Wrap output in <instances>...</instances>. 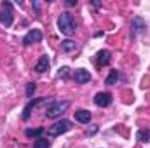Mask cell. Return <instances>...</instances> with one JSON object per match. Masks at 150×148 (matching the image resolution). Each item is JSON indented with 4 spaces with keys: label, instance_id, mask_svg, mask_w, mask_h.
I'll return each instance as SVG.
<instances>
[{
    "label": "cell",
    "instance_id": "1",
    "mask_svg": "<svg viewBox=\"0 0 150 148\" xmlns=\"http://www.w3.org/2000/svg\"><path fill=\"white\" fill-rule=\"evenodd\" d=\"M58 30L67 37L74 35L77 32V21L74 19V16L70 12H61L58 16Z\"/></svg>",
    "mask_w": 150,
    "mask_h": 148
},
{
    "label": "cell",
    "instance_id": "2",
    "mask_svg": "<svg viewBox=\"0 0 150 148\" xmlns=\"http://www.w3.org/2000/svg\"><path fill=\"white\" fill-rule=\"evenodd\" d=\"M70 101H49L47 108H45V117L47 118H58L61 117V113L68 110Z\"/></svg>",
    "mask_w": 150,
    "mask_h": 148
},
{
    "label": "cell",
    "instance_id": "3",
    "mask_svg": "<svg viewBox=\"0 0 150 148\" xmlns=\"http://www.w3.org/2000/svg\"><path fill=\"white\" fill-rule=\"evenodd\" d=\"M14 21V11H12V4L11 2H2L0 4V23L2 26L9 28Z\"/></svg>",
    "mask_w": 150,
    "mask_h": 148
},
{
    "label": "cell",
    "instance_id": "4",
    "mask_svg": "<svg viewBox=\"0 0 150 148\" xmlns=\"http://www.w3.org/2000/svg\"><path fill=\"white\" fill-rule=\"evenodd\" d=\"M70 129H72V122L67 120V118H61V120H58L56 124H52V125L47 129V134H49V136H61L63 132H67V131H70Z\"/></svg>",
    "mask_w": 150,
    "mask_h": 148
},
{
    "label": "cell",
    "instance_id": "5",
    "mask_svg": "<svg viewBox=\"0 0 150 148\" xmlns=\"http://www.w3.org/2000/svg\"><path fill=\"white\" fill-rule=\"evenodd\" d=\"M42 32L38 30V28H33V30H30L25 37H23V45H32V44H37V42H42Z\"/></svg>",
    "mask_w": 150,
    "mask_h": 148
},
{
    "label": "cell",
    "instance_id": "6",
    "mask_svg": "<svg viewBox=\"0 0 150 148\" xmlns=\"http://www.w3.org/2000/svg\"><path fill=\"white\" fill-rule=\"evenodd\" d=\"M94 105L100 108H107L112 105V94L110 92H98L94 96Z\"/></svg>",
    "mask_w": 150,
    "mask_h": 148
},
{
    "label": "cell",
    "instance_id": "7",
    "mask_svg": "<svg viewBox=\"0 0 150 148\" xmlns=\"http://www.w3.org/2000/svg\"><path fill=\"white\" fill-rule=\"evenodd\" d=\"M45 99H42V98H33V99H30L28 103H26V106H25V110H23V120H30V117H32V111L33 108L37 106L38 103H44Z\"/></svg>",
    "mask_w": 150,
    "mask_h": 148
},
{
    "label": "cell",
    "instance_id": "8",
    "mask_svg": "<svg viewBox=\"0 0 150 148\" xmlns=\"http://www.w3.org/2000/svg\"><path fill=\"white\" fill-rule=\"evenodd\" d=\"M49 66H51L49 56H47V54H42V56L38 58V61L35 63V72H37V73H44V72L49 70Z\"/></svg>",
    "mask_w": 150,
    "mask_h": 148
},
{
    "label": "cell",
    "instance_id": "9",
    "mask_svg": "<svg viewBox=\"0 0 150 148\" xmlns=\"http://www.w3.org/2000/svg\"><path fill=\"white\" fill-rule=\"evenodd\" d=\"M145 28H147V25H145V21H143L140 16H136V18H133V19H131V33H133V35L142 33Z\"/></svg>",
    "mask_w": 150,
    "mask_h": 148
},
{
    "label": "cell",
    "instance_id": "10",
    "mask_svg": "<svg viewBox=\"0 0 150 148\" xmlns=\"http://www.w3.org/2000/svg\"><path fill=\"white\" fill-rule=\"evenodd\" d=\"M110 59H112V54H110V51H100L98 54H96V58H94V61H96V65L98 66H107L108 63H110Z\"/></svg>",
    "mask_w": 150,
    "mask_h": 148
},
{
    "label": "cell",
    "instance_id": "11",
    "mask_svg": "<svg viewBox=\"0 0 150 148\" xmlns=\"http://www.w3.org/2000/svg\"><path fill=\"white\" fill-rule=\"evenodd\" d=\"M74 80L77 84H87L91 80V73L87 70H84V68H79V70H75V73H74Z\"/></svg>",
    "mask_w": 150,
    "mask_h": 148
},
{
    "label": "cell",
    "instance_id": "12",
    "mask_svg": "<svg viewBox=\"0 0 150 148\" xmlns=\"http://www.w3.org/2000/svg\"><path fill=\"white\" fill-rule=\"evenodd\" d=\"M75 120L80 124H89L91 122V111L87 110H77L75 111Z\"/></svg>",
    "mask_w": 150,
    "mask_h": 148
},
{
    "label": "cell",
    "instance_id": "13",
    "mask_svg": "<svg viewBox=\"0 0 150 148\" xmlns=\"http://www.w3.org/2000/svg\"><path fill=\"white\" fill-rule=\"evenodd\" d=\"M45 132V129L44 127H37V129H26L25 131V136L26 138H33V140H38V138H42V134Z\"/></svg>",
    "mask_w": 150,
    "mask_h": 148
},
{
    "label": "cell",
    "instance_id": "14",
    "mask_svg": "<svg viewBox=\"0 0 150 148\" xmlns=\"http://www.w3.org/2000/svg\"><path fill=\"white\" fill-rule=\"evenodd\" d=\"M136 140H138L140 143H149L150 141V131L149 129H138V132H136Z\"/></svg>",
    "mask_w": 150,
    "mask_h": 148
},
{
    "label": "cell",
    "instance_id": "15",
    "mask_svg": "<svg viewBox=\"0 0 150 148\" xmlns=\"http://www.w3.org/2000/svg\"><path fill=\"white\" fill-rule=\"evenodd\" d=\"M77 49V44L74 40H63L61 42V52H72Z\"/></svg>",
    "mask_w": 150,
    "mask_h": 148
},
{
    "label": "cell",
    "instance_id": "16",
    "mask_svg": "<svg viewBox=\"0 0 150 148\" xmlns=\"http://www.w3.org/2000/svg\"><path fill=\"white\" fill-rule=\"evenodd\" d=\"M119 78H120V73H119L117 70H112V72L108 73V77L105 78V84H107V85H113V84H117Z\"/></svg>",
    "mask_w": 150,
    "mask_h": 148
},
{
    "label": "cell",
    "instance_id": "17",
    "mask_svg": "<svg viewBox=\"0 0 150 148\" xmlns=\"http://www.w3.org/2000/svg\"><path fill=\"white\" fill-rule=\"evenodd\" d=\"M51 147V141L45 140V138H38L33 141V148H49Z\"/></svg>",
    "mask_w": 150,
    "mask_h": 148
},
{
    "label": "cell",
    "instance_id": "18",
    "mask_svg": "<svg viewBox=\"0 0 150 148\" xmlns=\"http://www.w3.org/2000/svg\"><path fill=\"white\" fill-rule=\"evenodd\" d=\"M35 89H37V84L35 82H30V84H26V98H33V92H35Z\"/></svg>",
    "mask_w": 150,
    "mask_h": 148
},
{
    "label": "cell",
    "instance_id": "19",
    "mask_svg": "<svg viewBox=\"0 0 150 148\" xmlns=\"http://www.w3.org/2000/svg\"><path fill=\"white\" fill-rule=\"evenodd\" d=\"M68 70H70V68H67V66L59 68V72H58V77H59V78H67V77H68Z\"/></svg>",
    "mask_w": 150,
    "mask_h": 148
},
{
    "label": "cell",
    "instance_id": "20",
    "mask_svg": "<svg viewBox=\"0 0 150 148\" xmlns=\"http://www.w3.org/2000/svg\"><path fill=\"white\" fill-rule=\"evenodd\" d=\"M67 5H68V7H75V5H77V0H68Z\"/></svg>",
    "mask_w": 150,
    "mask_h": 148
},
{
    "label": "cell",
    "instance_id": "21",
    "mask_svg": "<svg viewBox=\"0 0 150 148\" xmlns=\"http://www.w3.org/2000/svg\"><path fill=\"white\" fill-rule=\"evenodd\" d=\"M96 131H98V125H94V127H93V129H91V131H87V134H94V132H96Z\"/></svg>",
    "mask_w": 150,
    "mask_h": 148
},
{
    "label": "cell",
    "instance_id": "22",
    "mask_svg": "<svg viewBox=\"0 0 150 148\" xmlns=\"http://www.w3.org/2000/svg\"><path fill=\"white\" fill-rule=\"evenodd\" d=\"M33 7H35V11H40V4L38 2H33Z\"/></svg>",
    "mask_w": 150,
    "mask_h": 148
}]
</instances>
